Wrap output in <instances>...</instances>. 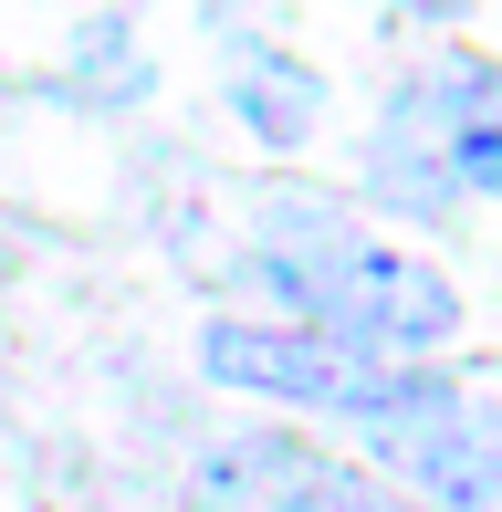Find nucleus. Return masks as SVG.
I'll return each mask as SVG.
<instances>
[{
	"label": "nucleus",
	"instance_id": "4",
	"mask_svg": "<svg viewBox=\"0 0 502 512\" xmlns=\"http://www.w3.org/2000/svg\"><path fill=\"white\" fill-rule=\"evenodd\" d=\"M367 439L419 481L429 502H450V512L492 502V418H482L471 387H440V377H408L398 366V387H387V408L367 418Z\"/></svg>",
	"mask_w": 502,
	"mask_h": 512
},
{
	"label": "nucleus",
	"instance_id": "3",
	"mask_svg": "<svg viewBox=\"0 0 502 512\" xmlns=\"http://www.w3.org/2000/svg\"><path fill=\"white\" fill-rule=\"evenodd\" d=\"M199 366H210L220 387H251V398H283V408H325V418H367L387 408V387H398V366L356 356V345L314 335V324H210L199 335Z\"/></svg>",
	"mask_w": 502,
	"mask_h": 512
},
{
	"label": "nucleus",
	"instance_id": "1",
	"mask_svg": "<svg viewBox=\"0 0 502 512\" xmlns=\"http://www.w3.org/2000/svg\"><path fill=\"white\" fill-rule=\"evenodd\" d=\"M262 283L293 304V324L356 345V356H440L461 335V293H450L440 262L419 251H387L367 230L325 220V209H283L262 241Z\"/></svg>",
	"mask_w": 502,
	"mask_h": 512
},
{
	"label": "nucleus",
	"instance_id": "2",
	"mask_svg": "<svg viewBox=\"0 0 502 512\" xmlns=\"http://www.w3.org/2000/svg\"><path fill=\"white\" fill-rule=\"evenodd\" d=\"M377 189L419 220H440L450 199H492L502 189V74L482 53H450L440 74H419L387 105L377 147H367Z\"/></svg>",
	"mask_w": 502,
	"mask_h": 512
},
{
	"label": "nucleus",
	"instance_id": "5",
	"mask_svg": "<svg viewBox=\"0 0 502 512\" xmlns=\"http://www.w3.org/2000/svg\"><path fill=\"white\" fill-rule=\"evenodd\" d=\"M231 105H241V126L262 136V147H304V126H314V74H304L293 53H272V42H251Z\"/></svg>",
	"mask_w": 502,
	"mask_h": 512
},
{
	"label": "nucleus",
	"instance_id": "6",
	"mask_svg": "<svg viewBox=\"0 0 502 512\" xmlns=\"http://www.w3.org/2000/svg\"><path fill=\"white\" fill-rule=\"evenodd\" d=\"M387 11H461V0H387Z\"/></svg>",
	"mask_w": 502,
	"mask_h": 512
}]
</instances>
